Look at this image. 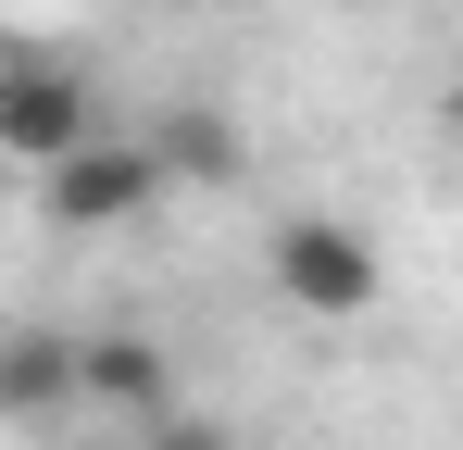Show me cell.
<instances>
[{
	"mask_svg": "<svg viewBox=\"0 0 463 450\" xmlns=\"http://www.w3.org/2000/svg\"><path fill=\"white\" fill-rule=\"evenodd\" d=\"M263 276H276V300L313 313V325H351V313H376V288H388L376 238L338 225V213H288L276 238H263Z\"/></svg>",
	"mask_w": 463,
	"mask_h": 450,
	"instance_id": "cell-1",
	"label": "cell"
},
{
	"mask_svg": "<svg viewBox=\"0 0 463 450\" xmlns=\"http://www.w3.org/2000/svg\"><path fill=\"white\" fill-rule=\"evenodd\" d=\"M151 201H163V175H151L138 138H88V150H63L38 175V213L63 225V238H113V225H138Z\"/></svg>",
	"mask_w": 463,
	"mask_h": 450,
	"instance_id": "cell-2",
	"label": "cell"
},
{
	"mask_svg": "<svg viewBox=\"0 0 463 450\" xmlns=\"http://www.w3.org/2000/svg\"><path fill=\"white\" fill-rule=\"evenodd\" d=\"M100 138V100H88V75H63V63H0V163H25V175H51L63 150H88Z\"/></svg>",
	"mask_w": 463,
	"mask_h": 450,
	"instance_id": "cell-3",
	"label": "cell"
},
{
	"mask_svg": "<svg viewBox=\"0 0 463 450\" xmlns=\"http://www.w3.org/2000/svg\"><path fill=\"white\" fill-rule=\"evenodd\" d=\"M76 400L126 413V426H163V413H175V351L138 338V325H88L76 338Z\"/></svg>",
	"mask_w": 463,
	"mask_h": 450,
	"instance_id": "cell-4",
	"label": "cell"
},
{
	"mask_svg": "<svg viewBox=\"0 0 463 450\" xmlns=\"http://www.w3.org/2000/svg\"><path fill=\"white\" fill-rule=\"evenodd\" d=\"M0 413H13V426L76 413V338H63V325H0Z\"/></svg>",
	"mask_w": 463,
	"mask_h": 450,
	"instance_id": "cell-5",
	"label": "cell"
},
{
	"mask_svg": "<svg viewBox=\"0 0 463 450\" xmlns=\"http://www.w3.org/2000/svg\"><path fill=\"white\" fill-rule=\"evenodd\" d=\"M138 150H151L163 188H226L238 163H250V150H238V126H226V113H201V100H188V113H163Z\"/></svg>",
	"mask_w": 463,
	"mask_h": 450,
	"instance_id": "cell-6",
	"label": "cell"
},
{
	"mask_svg": "<svg viewBox=\"0 0 463 450\" xmlns=\"http://www.w3.org/2000/svg\"><path fill=\"white\" fill-rule=\"evenodd\" d=\"M138 450H238V438H226V426H188V413H163Z\"/></svg>",
	"mask_w": 463,
	"mask_h": 450,
	"instance_id": "cell-7",
	"label": "cell"
}]
</instances>
